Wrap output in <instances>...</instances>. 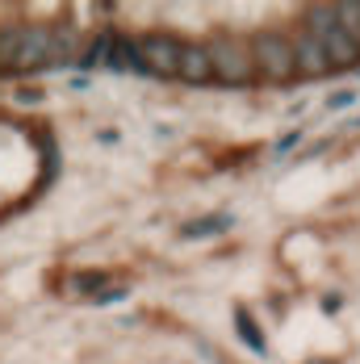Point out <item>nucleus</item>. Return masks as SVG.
Masks as SVG:
<instances>
[{
  "mask_svg": "<svg viewBox=\"0 0 360 364\" xmlns=\"http://www.w3.org/2000/svg\"><path fill=\"white\" fill-rule=\"evenodd\" d=\"M75 293H92V289H105V272H80L72 281Z\"/></svg>",
  "mask_w": 360,
  "mask_h": 364,
  "instance_id": "12",
  "label": "nucleus"
},
{
  "mask_svg": "<svg viewBox=\"0 0 360 364\" xmlns=\"http://www.w3.org/2000/svg\"><path fill=\"white\" fill-rule=\"evenodd\" d=\"M306 34L327 50L331 72H335V68H352V63H360V50L348 42V34H344L339 21H335V4H314V9L306 13Z\"/></svg>",
  "mask_w": 360,
  "mask_h": 364,
  "instance_id": "2",
  "label": "nucleus"
},
{
  "mask_svg": "<svg viewBox=\"0 0 360 364\" xmlns=\"http://www.w3.org/2000/svg\"><path fill=\"white\" fill-rule=\"evenodd\" d=\"M293 146H297V130H293V134H285V139L277 143V155H285V151H293Z\"/></svg>",
  "mask_w": 360,
  "mask_h": 364,
  "instance_id": "15",
  "label": "nucleus"
},
{
  "mask_svg": "<svg viewBox=\"0 0 360 364\" xmlns=\"http://www.w3.org/2000/svg\"><path fill=\"white\" fill-rule=\"evenodd\" d=\"M231 226V214H206V218H193L180 226V239H210V235H222Z\"/></svg>",
  "mask_w": 360,
  "mask_h": 364,
  "instance_id": "8",
  "label": "nucleus"
},
{
  "mask_svg": "<svg viewBox=\"0 0 360 364\" xmlns=\"http://www.w3.org/2000/svg\"><path fill=\"white\" fill-rule=\"evenodd\" d=\"M21 46V26H0V68H13Z\"/></svg>",
  "mask_w": 360,
  "mask_h": 364,
  "instance_id": "11",
  "label": "nucleus"
},
{
  "mask_svg": "<svg viewBox=\"0 0 360 364\" xmlns=\"http://www.w3.org/2000/svg\"><path fill=\"white\" fill-rule=\"evenodd\" d=\"M235 327H239V339L252 348L255 356H264V352H268V343H264V335H260V327H255V318L248 314V310H239V314H235Z\"/></svg>",
  "mask_w": 360,
  "mask_h": 364,
  "instance_id": "9",
  "label": "nucleus"
},
{
  "mask_svg": "<svg viewBox=\"0 0 360 364\" xmlns=\"http://www.w3.org/2000/svg\"><path fill=\"white\" fill-rule=\"evenodd\" d=\"M289 42H293V72L297 75H306V80H323V75H331L327 50L306 34V30H302L297 38H289Z\"/></svg>",
  "mask_w": 360,
  "mask_h": 364,
  "instance_id": "6",
  "label": "nucleus"
},
{
  "mask_svg": "<svg viewBox=\"0 0 360 364\" xmlns=\"http://www.w3.org/2000/svg\"><path fill=\"white\" fill-rule=\"evenodd\" d=\"M356 101V92H335L331 97V109H344V105H352Z\"/></svg>",
  "mask_w": 360,
  "mask_h": 364,
  "instance_id": "14",
  "label": "nucleus"
},
{
  "mask_svg": "<svg viewBox=\"0 0 360 364\" xmlns=\"http://www.w3.org/2000/svg\"><path fill=\"white\" fill-rule=\"evenodd\" d=\"M46 59H59V38L51 26H21V46L9 72H38L46 68Z\"/></svg>",
  "mask_w": 360,
  "mask_h": 364,
  "instance_id": "5",
  "label": "nucleus"
},
{
  "mask_svg": "<svg viewBox=\"0 0 360 364\" xmlns=\"http://www.w3.org/2000/svg\"><path fill=\"white\" fill-rule=\"evenodd\" d=\"M335 21H339V30L348 34V42L360 50V4H335Z\"/></svg>",
  "mask_w": 360,
  "mask_h": 364,
  "instance_id": "10",
  "label": "nucleus"
},
{
  "mask_svg": "<svg viewBox=\"0 0 360 364\" xmlns=\"http://www.w3.org/2000/svg\"><path fill=\"white\" fill-rule=\"evenodd\" d=\"M176 59H180V38L176 34H143L134 38V72H151L159 80H176Z\"/></svg>",
  "mask_w": 360,
  "mask_h": 364,
  "instance_id": "4",
  "label": "nucleus"
},
{
  "mask_svg": "<svg viewBox=\"0 0 360 364\" xmlns=\"http://www.w3.org/2000/svg\"><path fill=\"white\" fill-rule=\"evenodd\" d=\"M122 297H126V289H109V285H105V289L97 293V306H109V301H122Z\"/></svg>",
  "mask_w": 360,
  "mask_h": 364,
  "instance_id": "13",
  "label": "nucleus"
},
{
  "mask_svg": "<svg viewBox=\"0 0 360 364\" xmlns=\"http://www.w3.org/2000/svg\"><path fill=\"white\" fill-rule=\"evenodd\" d=\"M206 50H210V68H214L218 84L243 88V84H252V80H255L248 42H239V38H231V34H218L214 42H206Z\"/></svg>",
  "mask_w": 360,
  "mask_h": 364,
  "instance_id": "3",
  "label": "nucleus"
},
{
  "mask_svg": "<svg viewBox=\"0 0 360 364\" xmlns=\"http://www.w3.org/2000/svg\"><path fill=\"white\" fill-rule=\"evenodd\" d=\"M248 55H252V72L268 84H289L293 80V42L281 30H255L248 42Z\"/></svg>",
  "mask_w": 360,
  "mask_h": 364,
  "instance_id": "1",
  "label": "nucleus"
},
{
  "mask_svg": "<svg viewBox=\"0 0 360 364\" xmlns=\"http://www.w3.org/2000/svg\"><path fill=\"white\" fill-rule=\"evenodd\" d=\"M176 80H184V84H210V80H214V68H210V50H206V42H180Z\"/></svg>",
  "mask_w": 360,
  "mask_h": 364,
  "instance_id": "7",
  "label": "nucleus"
}]
</instances>
